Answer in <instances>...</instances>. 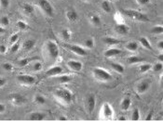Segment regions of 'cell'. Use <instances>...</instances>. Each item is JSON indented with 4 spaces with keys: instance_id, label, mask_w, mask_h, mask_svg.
Wrapping results in <instances>:
<instances>
[{
    "instance_id": "obj_36",
    "label": "cell",
    "mask_w": 163,
    "mask_h": 139,
    "mask_svg": "<svg viewBox=\"0 0 163 139\" xmlns=\"http://www.w3.org/2000/svg\"><path fill=\"white\" fill-rule=\"evenodd\" d=\"M152 69L155 72H160L161 71H162V69H163V64H162V62H157L156 64H154L153 66H152Z\"/></svg>"
},
{
    "instance_id": "obj_22",
    "label": "cell",
    "mask_w": 163,
    "mask_h": 139,
    "mask_svg": "<svg viewBox=\"0 0 163 139\" xmlns=\"http://www.w3.org/2000/svg\"><path fill=\"white\" fill-rule=\"evenodd\" d=\"M102 41H104L107 46H116L120 43L119 40L114 38V37H111V36H106V37L102 39Z\"/></svg>"
},
{
    "instance_id": "obj_34",
    "label": "cell",
    "mask_w": 163,
    "mask_h": 139,
    "mask_svg": "<svg viewBox=\"0 0 163 139\" xmlns=\"http://www.w3.org/2000/svg\"><path fill=\"white\" fill-rule=\"evenodd\" d=\"M84 46H85V47L89 48V49H92V48L94 47V40H93V38L86 39L85 42H84Z\"/></svg>"
},
{
    "instance_id": "obj_47",
    "label": "cell",
    "mask_w": 163,
    "mask_h": 139,
    "mask_svg": "<svg viewBox=\"0 0 163 139\" xmlns=\"http://www.w3.org/2000/svg\"><path fill=\"white\" fill-rule=\"evenodd\" d=\"M157 47H158L160 51L163 50V41H162V40H160V41L159 42V43L157 44Z\"/></svg>"
},
{
    "instance_id": "obj_45",
    "label": "cell",
    "mask_w": 163,
    "mask_h": 139,
    "mask_svg": "<svg viewBox=\"0 0 163 139\" xmlns=\"http://www.w3.org/2000/svg\"><path fill=\"white\" fill-rule=\"evenodd\" d=\"M7 52V46L5 45H0V54H5Z\"/></svg>"
},
{
    "instance_id": "obj_40",
    "label": "cell",
    "mask_w": 163,
    "mask_h": 139,
    "mask_svg": "<svg viewBox=\"0 0 163 139\" xmlns=\"http://www.w3.org/2000/svg\"><path fill=\"white\" fill-rule=\"evenodd\" d=\"M2 67L5 71H12L14 67H13V65L12 64H10V63H8V62H6L2 65Z\"/></svg>"
},
{
    "instance_id": "obj_51",
    "label": "cell",
    "mask_w": 163,
    "mask_h": 139,
    "mask_svg": "<svg viewBox=\"0 0 163 139\" xmlns=\"http://www.w3.org/2000/svg\"><path fill=\"white\" fill-rule=\"evenodd\" d=\"M58 120H67V117L66 116H60Z\"/></svg>"
},
{
    "instance_id": "obj_16",
    "label": "cell",
    "mask_w": 163,
    "mask_h": 139,
    "mask_svg": "<svg viewBox=\"0 0 163 139\" xmlns=\"http://www.w3.org/2000/svg\"><path fill=\"white\" fill-rule=\"evenodd\" d=\"M29 120H43L46 118V114L43 112H32L29 114Z\"/></svg>"
},
{
    "instance_id": "obj_7",
    "label": "cell",
    "mask_w": 163,
    "mask_h": 139,
    "mask_svg": "<svg viewBox=\"0 0 163 139\" xmlns=\"http://www.w3.org/2000/svg\"><path fill=\"white\" fill-rule=\"evenodd\" d=\"M17 81L19 83L23 84V86H33L37 80L32 75H27V74H21L17 76Z\"/></svg>"
},
{
    "instance_id": "obj_5",
    "label": "cell",
    "mask_w": 163,
    "mask_h": 139,
    "mask_svg": "<svg viewBox=\"0 0 163 139\" xmlns=\"http://www.w3.org/2000/svg\"><path fill=\"white\" fill-rule=\"evenodd\" d=\"M38 7L48 17H52L54 14V9L49 0H38Z\"/></svg>"
},
{
    "instance_id": "obj_43",
    "label": "cell",
    "mask_w": 163,
    "mask_h": 139,
    "mask_svg": "<svg viewBox=\"0 0 163 139\" xmlns=\"http://www.w3.org/2000/svg\"><path fill=\"white\" fill-rule=\"evenodd\" d=\"M9 5H10L9 0H0V6H1V8L7 9L9 7Z\"/></svg>"
},
{
    "instance_id": "obj_32",
    "label": "cell",
    "mask_w": 163,
    "mask_h": 139,
    "mask_svg": "<svg viewBox=\"0 0 163 139\" xmlns=\"http://www.w3.org/2000/svg\"><path fill=\"white\" fill-rule=\"evenodd\" d=\"M151 34H161L163 33V26L162 25H156L151 28Z\"/></svg>"
},
{
    "instance_id": "obj_25",
    "label": "cell",
    "mask_w": 163,
    "mask_h": 139,
    "mask_svg": "<svg viewBox=\"0 0 163 139\" xmlns=\"http://www.w3.org/2000/svg\"><path fill=\"white\" fill-rule=\"evenodd\" d=\"M139 42H140V44L144 47H146V49L152 50V46H151L150 42L148 41V39L146 37H144V36H143V37H140V38H139Z\"/></svg>"
},
{
    "instance_id": "obj_13",
    "label": "cell",
    "mask_w": 163,
    "mask_h": 139,
    "mask_svg": "<svg viewBox=\"0 0 163 139\" xmlns=\"http://www.w3.org/2000/svg\"><path fill=\"white\" fill-rule=\"evenodd\" d=\"M67 66L68 68L74 71H80L83 68V64L80 61H77V60H69L67 62Z\"/></svg>"
},
{
    "instance_id": "obj_41",
    "label": "cell",
    "mask_w": 163,
    "mask_h": 139,
    "mask_svg": "<svg viewBox=\"0 0 163 139\" xmlns=\"http://www.w3.org/2000/svg\"><path fill=\"white\" fill-rule=\"evenodd\" d=\"M19 49H20V44L17 42V43H15V44H13V45H11V47H10V53H16V52L19 51Z\"/></svg>"
},
{
    "instance_id": "obj_9",
    "label": "cell",
    "mask_w": 163,
    "mask_h": 139,
    "mask_svg": "<svg viewBox=\"0 0 163 139\" xmlns=\"http://www.w3.org/2000/svg\"><path fill=\"white\" fill-rule=\"evenodd\" d=\"M68 49L75 53L77 56H81V57H85L88 55V52L86 51V49L84 47L78 46V45H67Z\"/></svg>"
},
{
    "instance_id": "obj_6",
    "label": "cell",
    "mask_w": 163,
    "mask_h": 139,
    "mask_svg": "<svg viewBox=\"0 0 163 139\" xmlns=\"http://www.w3.org/2000/svg\"><path fill=\"white\" fill-rule=\"evenodd\" d=\"M101 117L104 120H112L114 117V110L112 106L108 103V102H105L104 103L101 110Z\"/></svg>"
},
{
    "instance_id": "obj_31",
    "label": "cell",
    "mask_w": 163,
    "mask_h": 139,
    "mask_svg": "<svg viewBox=\"0 0 163 139\" xmlns=\"http://www.w3.org/2000/svg\"><path fill=\"white\" fill-rule=\"evenodd\" d=\"M151 68H152V65H151V64H149V63H144V64H142L140 66V67H139V72H140V73H144V72L150 71Z\"/></svg>"
},
{
    "instance_id": "obj_14",
    "label": "cell",
    "mask_w": 163,
    "mask_h": 139,
    "mask_svg": "<svg viewBox=\"0 0 163 139\" xmlns=\"http://www.w3.org/2000/svg\"><path fill=\"white\" fill-rule=\"evenodd\" d=\"M115 30L118 34L125 35L127 34H129L130 32V27L125 23H118L116 26H115Z\"/></svg>"
},
{
    "instance_id": "obj_38",
    "label": "cell",
    "mask_w": 163,
    "mask_h": 139,
    "mask_svg": "<svg viewBox=\"0 0 163 139\" xmlns=\"http://www.w3.org/2000/svg\"><path fill=\"white\" fill-rule=\"evenodd\" d=\"M0 24L1 26H8L9 24V19L7 16H3L1 19H0Z\"/></svg>"
},
{
    "instance_id": "obj_49",
    "label": "cell",
    "mask_w": 163,
    "mask_h": 139,
    "mask_svg": "<svg viewBox=\"0 0 163 139\" xmlns=\"http://www.w3.org/2000/svg\"><path fill=\"white\" fill-rule=\"evenodd\" d=\"M152 117H153V112L150 111V112L147 114V116H146V120H152Z\"/></svg>"
},
{
    "instance_id": "obj_37",
    "label": "cell",
    "mask_w": 163,
    "mask_h": 139,
    "mask_svg": "<svg viewBox=\"0 0 163 139\" xmlns=\"http://www.w3.org/2000/svg\"><path fill=\"white\" fill-rule=\"evenodd\" d=\"M131 120H140V112H139L138 108H135L131 114Z\"/></svg>"
},
{
    "instance_id": "obj_4",
    "label": "cell",
    "mask_w": 163,
    "mask_h": 139,
    "mask_svg": "<svg viewBox=\"0 0 163 139\" xmlns=\"http://www.w3.org/2000/svg\"><path fill=\"white\" fill-rule=\"evenodd\" d=\"M46 51L51 59H56L59 57L60 50L57 44L53 41H48L46 43Z\"/></svg>"
},
{
    "instance_id": "obj_42",
    "label": "cell",
    "mask_w": 163,
    "mask_h": 139,
    "mask_svg": "<svg viewBox=\"0 0 163 139\" xmlns=\"http://www.w3.org/2000/svg\"><path fill=\"white\" fill-rule=\"evenodd\" d=\"M33 70L35 71H40L42 70V63L39 62V61L35 62L34 65H33Z\"/></svg>"
},
{
    "instance_id": "obj_15",
    "label": "cell",
    "mask_w": 163,
    "mask_h": 139,
    "mask_svg": "<svg viewBox=\"0 0 163 139\" xmlns=\"http://www.w3.org/2000/svg\"><path fill=\"white\" fill-rule=\"evenodd\" d=\"M22 12L25 16H27V17L33 16L34 13H35V8H34V6L31 5V4H28V3L23 4L22 6Z\"/></svg>"
},
{
    "instance_id": "obj_11",
    "label": "cell",
    "mask_w": 163,
    "mask_h": 139,
    "mask_svg": "<svg viewBox=\"0 0 163 139\" xmlns=\"http://www.w3.org/2000/svg\"><path fill=\"white\" fill-rule=\"evenodd\" d=\"M86 106H87V110L89 113H92L96 106V98L93 94H89L86 100Z\"/></svg>"
},
{
    "instance_id": "obj_48",
    "label": "cell",
    "mask_w": 163,
    "mask_h": 139,
    "mask_svg": "<svg viewBox=\"0 0 163 139\" xmlns=\"http://www.w3.org/2000/svg\"><path fill=\"white\" fill-rule=\"evenodd\" d=\"M5 110H6V106L2 103H0V114L4 113Z\"/></svg>"
},
{
    "instance_id": "obj_53",
    "label": "cell",
    "mask_w": 163,
    "mask_h": 139,
    "mask_svg": "<svg viewBox=\"0 0 163 139\" xmlns=\"http://www.w3.org/2000/svg\"><path fill=\"white\" fill-rule=\"evenodd\" d=\"M118 120H126V118H125L124 116H121V117H119Z\"/></svg>"
},
{
    "instance_id": "obj_20",
    "label": "cell",
    "mask_w": 163,
    "mask_h": 139,
    "mask_svg": "<svg viewBox=\"0 0 163 139\" xmlns=\"http://www.w3.org/2000/svg\"><path fill=\"white\" fill-rule=\"evenodd\" d=\"M89 21L92 22V25H94L96 27L101 26V24H102V20H101L100 16L96 15V14H92L89 16Z\"/></svg>"
},
{
    "instance_id": "obj_18",
    "label": "cell",
    "mask_w": 163,
    "mask_h": 139,
    "mask_svg": "<svg viewBox=\"0 0 163 139\" xmlns=\"http://www.w3.org/2000/svg\"><path fill=\"white\" fill-rule=\"evenodd\" d=\"M66 18L70 22H75L78 20V14L77 12L74 9H70L66 12Z\"/></svg>"
},
{
    "instance_id": "obj_3",
    "label": "cell",
    "mask_w": 163,
    "mask_h": 139,
    "mask_svg": "<svg viewBox=\"0 0 163 139\" xmlns=\"http://www.w3.org/2000/svg\"><path fill=\"white\" fill-rule=\"evenodd\" d=\"M92 74L95 79H97L101 82H108V81L112 80V74L108 71L102 69V68L93 69Z\"/></svg>"
},
{
    "instance_id": "obj_33",
    "label": "cell",
    "mask_w": 163,
    "mask_h": 139,
    "mask_svg": "<svg viewBox=\"0 0 163 139\" xmlns=\"http://www.w3.org/2000/svg\"><path fill=\"white\" fill-rule=\"evenodd\" d=\"M16 26H17L18 29L21 30V31H25V30L28 29V25L26 24V22L23 21H21V20L17 21Z\"/></svg>"
},
{
    "instance_id": "obj_26",
    "label": "cell",
    "mask_w": 163,
    "mask_h": 139,
    "mask_svg": "<svg viewBox=\"0 0 163 139\" xmlns=\"http://www.w3.org/2000/svg\"><path fill=\"white\" fill-rule=\"evenodd\" d=\"M101 8L102 9L104 10L105 13H110L112 11V8H111V5L109 3V1H107V0H105V1H102V4H101Z\"/></svg>"
},
{
    "instance_id": "obj_28",
    "label": "cell",
    "mask_w": 163,
    "mask_h": 139,
    "mask_svg": "<svg viewBox=\"0 0 163 139\" xmlns=\"http://www.w3.org/2000/svg\"><path fill=\"white\" fill-rule=\"evenodd\" d=\"M139 47V45L137 42H129L128 44L126 45V49L129 50V51H131V52H134L138 49Z\"/></svg>"
},
{
    "instance_id": "obj_44",
    "label": "cell",
    "mask_w": 163,
    "mask_h": 139,
    "mask_svg": "<svg viewBox=\"0 0 163 139\" xmlns=\"http://www.w3.org/2000/svg\"><path fill=\"white\" fill-rule=\"evenodd\" d=\"M136 1H137V3H138L139 5H141V6H146V5H147V4H149L150 0H136Z\"/></svg>"
},
{
    "instance_id": "obj_1",
    "label": "cell",
    "mask_w": 163,
    "mask_h": 139,
    "mask_svg": "<svg viewBox=\"0 0 163 139\" xmlns=\"http://www.w3.org/2000/svg\"><path fill=\"white\" fill-rule=\"evenodd\" d=\"M54 96L55 98L63 103L64 105H69L71 104V102L73 101V94L70 91V90L66 89V88H60L57 89L55 92H54Z\"/></svg>"
},
{
    "instance_id": "obj_52",
    "label": "cell",
    "mask_w": 163,
    "mask_h": 139,
    "mask_svg": "<svg viewBox=\"0 0 163 139\" xmlns=\"http://www.w3.org/2000/svg\"><path fill=\"white\" fill-rule=\"evenodd\" d=\"M5 33V29H4V27L3 26H0V34H4Z\"/></svg>"
},
{
    "instance_id": "obj_30",
    "label": "cell",
    "mask_w": 163,
    "mask_h": 139,
    "mask_svg": "<svg viewBox=\"0 0 163 139\" xmlns=\"http://www.w3.org/2000/svg\"><path fill=\"white\" fill-rule=\"evenodd\" d=\"M34 101H35V103L38 104V105H44L46 103L45 98L41 95H35V98H34Z\"/></svg>"
},
{
    "instance_id": "obj_29",
    "label": "cell",
    "mask_w": 163,
    "mask_h": 139,
    "mask_svg": "<svg viewBox=\"0 0 163 139\" xmlns=\"http://www.w3.org/2000/svg\"><path fill=\"white\" fill-rule=\"evenodd\" d=\"M61 36H62V38H63L64 41H68V40L71 38L72 33L70 32L69 29H63L62 32H61Z\"/></svg>"
},
{
    "instance_id": "obj_24",
    "label": "cell",
    "mask_w": 163,
    "mask_h": 139,
    "mask_svg": "<svg viewBox=\"0 0 163 139\" xmlns=\"http://www.w3.org/2000/svg\"><path fill=\"white\" fill-rule=\"evenodd\" d=\"M131 100L130 98H124L121 101V104H120L121 108L123 110H128L131 107Z\"/></svg>"
},
{
    "instance_id": "obj_23",
    "label": "cell",
    "mask_w": 163,
    "mask_h": 139,
    "mask_svg": "<svg viewBox=\"0 0 163 139\" xmlns=\"http://www.w3.org/2000/svg\"><path fill=\"white\" fill-rule=\"evenodd\" d=\"M110 66H111L112 69H113L115 71L118 72V73H123L124 71H125L124 66H123L122 64H120V63H117V62H111V63H110Z\"/></svg>"
},
{
    "instance_id": "obj_12",
    "label": "cell",
    "mask_w": 163,
    "mask_h": 139,
    "mask_svg": "<svg viewBox=\"0 0 163 139\" xmlns=\"http://www.w3.org/2000/svg\"><path fill=\"white\" fill-rule=\"evenodd\" d=\"M63 71V68L60 66H54V67L49 69L46 71V76L47 77H56L60 74H62V72Z\"/></svg>"
},
{
    "instance_id": "obj_21",
    "label": "cell",
    "mask_w": 163,
    "mask_h": 139,
    "mask_svg": "<svg viewBox=\"0 0 163 139\" xmlns=\"http://www.w3.org/2000/svg\"><path fill=\"white\" fill-rule=\"evenodd\" d=\"M57 77V81L60 83H68L70 82H72L73 80V77L71 75H68V74H65V75H58L56 76Z\"/></svg>"
},
{
    "instance_id": "obj_46",
    "label": "cell",
    "mask_w": 163,
    "mask_h": 139,
    "mask_svg": "<svg viewBox=\"0 0 163 139\" xmlns=\"http://www.w3.org/2000/svg\"><path fill=\"white\" fill-rule=\"evenodd\" d=\"M6 83H7V80H6L5 78H3V77H0V88L3 87L6 84Z\"/></svg>"
},
{
    "instance_id": "obj_19",
    "label": "cell",
    "mask_w": 163,
    "mask_h": 139,
    "mask_svg": "<svg viewBox=\"0 0 163 139\" xmlns=\"http://www.w3.org/2000/svg\"><path fill=\"white\" fill-rule=\"evenodd\" d=\"M35 40L27 39L25 41V43H23V49L25 51H30L35 47Z\"/></svg>"
},
{
    "instance_id": "obj_39",
    "label": "cell",
    "mask_w": 163,
    "mask_h": 139,
    "mask_svg": "<svg viewBox=\"0 0 163 139\" xmlns=\"http://www.w3.org/2000/svg\"><path fill=\"white\" fill-rule=\"evenodd\" d=\"M18 40H19V34H13L12 35L10 36V38H9V43L11 45H13V44L17 43Z\"/></svg>"
},
{
    "instance_id": "obj_17",
    "label": "cell",
    "mask_w": 163,
    "mask_h": 139,
    "mask_svg": "<svg viewBox=\"0 0 163 139\" xmlns=\"http://www.w3.org/2000/svg\"><path fill=\"white\" fill-rule=\"evenodd\" d=\"M120 53H121V50L118 49V48L113 47V48H109V49H107L105 52V57L110 58H114V57L118 56Z\"/></svg>"
},
{
    "instance_id": "obj_8",
    "label": "cell",
    "mask_w": 163,
    "mask_h": 139,
    "mask_svg": "<svg viewBox=\"0 0 163 139\" xmlns=\"http://www.w3.org/2000/svg\"><path fill=\"white\" fill-rule=\"evenodd\" d=\"M9 101L13 106L20 107V106H22L25 104L26 99L25 96H22L20 94H12L9 96Z\"/></svg>"
},
{
    "instance_id": "obj_35",
    "label": "cell",
    "mask_w": 163,
    "mask_h": 139,
    "mask_svg": "<svg viewBox=\"0 0 163 139\" xmlns=\"http://www.w3.org/2000/svg\"><path fill=\"white\" fill-rule=\"evenodd\" d=\"M31 60H32V58H22L18 61V66H20V67H25L26 65H28L30 63Z\"/></svg>"
},
{
    "instance_id": "obj_10",
    "label": "cell",
    "mask_w": 163,
    "mask_h": 139,
    "mask_svg": "<svg viewBox=\"0 0 163 139\" xmlns=\"http://www.w3.org/2000/svg\"><path fill=\"white\" fill-rule=\"evenodd\" d=\"M151 86V81L150 80H144L141 83H139L136 86V91L138 94H144L148 91V89Z\"/></svg>"
},
{
    "instance_id": "obj_54",
    "label": "cell",
    "mask_w": 163,
    "mask_h": 139,
    "mask_svg": "<svg viewBox=\"0 0 163 139\" xmlns=\"http://www.w3.org/2000/svg\"><path fill=\"white\" fill-rule=\"evenodd\" d=\"M83 1H85V2H89V1H92V0H83Z\"/></svg>"
},
{
    "instance_id": "obj_50",
    "label": "cell",
    "mask_w": 163,
    "mask_h": 139,
    "mask_svg": "<svg viewBox=\"0 0 163 139\" xmlns=\"http://www.w3.org/2000/svg\"><path fill=\"white\" fill-rule=\"evenodd\" d=\"M157 58H158V59H159V61L160 62H162L163 61V54L161 53V54H159V55L158 56V57H157Z\"/></svg>"
},
{
    "instance_id": "obj_27",
    "label": "cell",
    "mask_w": 163,
    "mask_h": 139,
    "mask_svg": "<svg viewBox=\"0 0 163 139\" xmlns=\"http://www.w3.org/2000/svg\"><path fill=\"white\" fill-rule=\"evenodd\" d=\"M143 58L138 57V56H131L129 57L128 58H127V61H128L129 64L131 65H133V64H137V63H140L142 62Z\"/></svg>"
},
{
    "instance_id": "obj_2",
    "label": "cell",
    "mask_w": 163,
    "mask_h": 139,
    "mask_svg": "<svg viewBox=\"0 0 163 139\" xmlns=\"http://www.w3.org/2000/svg\"><path fill=\"white\" fill-rule=\"evenodd\" d=\"M121 13L126 16L127 18L132 20V21H142V22H146L148 21L149 19L148 17L142 13V12L138 11V10H134V9H122Z\"/></svg>"
}]
</instances>
